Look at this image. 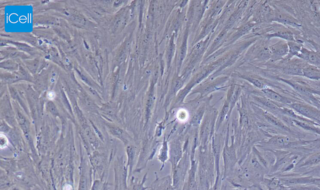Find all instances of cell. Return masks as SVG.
I'll return each mask as SVG.
<instances>
[{
  "instance_id": "obj_1",
  "label": "cell",
  "mask_w": 320,
  "mask_h": 190,
  "mask_svg": "<svg viewBox=\"0 0 320 190\" xmlns=\"http://www.w3.org/2000/svg\"><path fill=\"white\" fill-rule=\"evenodd\" d=\"M290 106L302 116L308 117L312 119L320 120V111L308 106V105L294 102V104H290Z\"/></svg>"
},
{
  "instance_id": "obj_2",
  "label": "cell",
  "mask_w": 320,
  "mask_h": 190,
  "mask_svg": "<svg viewBox=\"0 0 320 190\" xmlns=\"http://www.w3.org/2000/svg\"><path fill=\"white\" fill-rule=\"evenodd\" d=\"M272 56L274 59H280L281 58L286 56L288 54L289 48L287 42H279L277 44L272 45L270 48Z\"/></svg>"
},
{
  "instance_id": "obj_3",
  "label": "cell",
  "mask_w": 320,
  "mask_h": 190,
  "mask_svg": "<svg viewBox=\"0 0 320 190\" xmlns=\"http://www.w3.org/2000/svg\"><path fill=\"white\" fill-rule=\"evenodd\" d=\"M262 92H264L265 96H266L268 98L272 101H274L276 102H282V104H291V101L289 99H288L287 98L282 96V95L278 94L274 90L269 88L265 87L262 90Z\"/></svg>"
},
{
  "instance_id": "obj_4",
  "label": "cell",
  "mask_w": 320,
  "mask_h": 190,
  "mask_svg": "<svg viewBox=\"0 0 320 190\" xmlns=\"http://www.w3.org/2000/svg\"><path fill=\"white\" fill-rule=\"evenodd\" d=\"M302 75L310 79L320 80V70L310 65L302 70Z\"/></svg>"
},
{
  "instance_id": "obj_5",
  "label": "cell",
  "mask_w": 320,
  "mask_h": 190,
  "mask_svg": "<svg viewBox=\"0 0 320 190\" xmlns=\"http://www.w3.org/2000/svg\"><path fill=\"white\" fill-rule=\"evenodd\" d=\"M274 20L284 24H289L292 26H296L298 25V22L297 20L289 16V15L278 14L276 17H275Z\"/></svg>"
},
{
  "instance_id": "obj_6",
  "label": "cell",
  "mask_w": 320,
  "mask_h": 190,
  "mask_svg": "<svg viewBox=\"0 0 320 190\" xmlns=\"http://www.w3.org/2000/svg\"><path fill=\"white\" fill-rule=\"evenodd\" d=\"M270 37H278L288 42H295L294 35L291 32L286 31V30H281V31H278L275 34H270Z\"/></svg>"
},
{
  "instance_id": "obj_7",
  "label": "cell",
  "mask_w": 320,
  "mask_h": 190,
  "mask_svg": "<svg viewBox=\"0 0 320 190\" xmlns=\"http://www.w3.org/2000/svg\"><path fill=\"white\" fill-rule=\"evenodd\" d=\"M288 45L289 48V58L298 56L302 48L301 44H298L296 42H288Z\"/></svg>"
},
{
  "instance_id": "obj_8",
  "label": "cell",
  "mask_w": 320,
  "mask_h": 190,
  "mask_svg": "<svg viewBox=\"0 0 320 190\" xmlns=\"http://www.w3.org/2000/svg\"><path fill=\"white\" fill-rule=\"evenodd\" d=\"M264 116L265 118L266 119L267 121L271 122L272 124L281 128L287 130V128L285 126V125L282 124V122H280V120L278 119L276 117H275L271 114H269V112H264Z\"/></svg>"
},
{
  "instance_id": "obj_9",
  "label": "cell",
  "mask_w": 320,
  "mask_h": 190,
  "mask_svg": "<svg viewBox=\"0 0 320 190\" xmlns=\"http://www.w3.org/2000/svg\"><path fill=\"white\" fill-rule=\"evenodd\" d=\"M256 99L258 102H260V104H262L265 107L268 108L271 110H274V111H279L281 110V108L277 106V105L275 104L274 102L271 101V100L269 99L264 98H256Z\"/></svg>"
},
{
  "instance_id": "obj_10",
  "label": "cell",
  "mask_w": 320,
  "mask_h": 190,
  "mask_svg": "<svg viewBox=\"0 0 320 190\" xmlns=\"http://www.w3.org/2000/svg\"><path fill=\"white\" fill-rule=\"evenodd\" d=\"M246 80L248 81L251 82L255 86L258 88L262 90L265 88L264 82H262L259 80L255 78H247Z\"/></svg>"
},
{
  "instance_id": "obj_11",
  "label": "cell",
  "mask_w": 320,
  "mask_h": 190,
  "mask_svg": "<svg viewBox=\"0 0 320 190\" xmlns=\"http://www.w3.org/2000/svg\"><path fill=\"white\" fill-rule=\"evenodd\" d=\"M0 140H1V141H0V145H1L0 147H1L2 149L5 148L8 145V140L6 136H4V135H2V134L1 135V138H0Z\"/></svg>"
}]
</instances>
